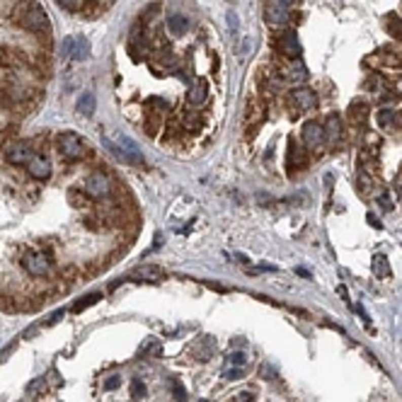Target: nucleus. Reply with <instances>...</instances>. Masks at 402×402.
Returning <instances> with one entry per match:
<instances>
[{
  "mask_svg": "<svg viewBox=\"0 0 402 402\" xmlns=\"http://www.w3.org/2000/svg\"><path fill=\"white\" fill-rule=\"evenodd\" d=\"M20 264L24 274L32 276V279H49L54 274V254L42 250V247H27Z\"/></svg>",
  "mask_w": 402,
  "mask_h": 402,
  "instance_id": "nucleus-1",
  "label": "nucleus"
},
{
  "mask_svg": "<svg viewBox=\"0 0 402 402\" xmlns=\"http://www.w3.org/2000/svg\"><path fill=\"white\" fill-rule=\"evenodd\" d=\"M56 148L58 153L68 158V160H83L90 148H87V141L83 136H78L76 131H63V133H58L56 136Z\"/></svg>",
  "mask_w": 402,
  "mask_h": 402,
  "instance_id": "nucleus-2",
  "label": "nucleus"
},
{
  "mask_svg": "<svg viewBox=\"0 0 402 402\" xmlns=\"http://www.w3.org/2000/svg\"><path fill=\"white\" fill-rule=\"evenodd\" d=\"M15 17L20 20V24L24 29H29V32H34V34H49V29H51V22H49L46 12H44L39 5L20 8Z\"/></svg>",
  "mask_w": 402,
  "mask_h": 402,
  "instance_id": "nucleus-3",
  "label": "nucleus"
},
{
  "mask_svg": "<svg viewBox=\"0 0 402 402\" xmlns=\"http://www.w3.org/2000/svg\"><path fill=\"white\" fill-rule=\"evenodd\" d=\"M104 145H107L109 151L114 153V155H117L119 160H124V163L143 165V153H141V148H138V143L133 141V138H129V136H117V143L104 141Z\"/></svg>",
  "mask_w": 402,
  "mask_h": 402,
  "instance_id": "nucleus-4",
  "label": "nucleus"
},
{
  "mask_svg": "<svg viewBox=\"0 0 402 402\" xmlns=\"http://www.w3.org/2000/svg\"><path fill=\"white\" fill-rule=\"evenodd\" d=\"M87 196L92 199H107L112 194V179L104 172H92L85 177V185H83Z\"/></svg>",
  "mask_w": 402,
  "mask_h": 402,
  "instance_id": "nucleus-5",
  "label": "nucleus"
},
{
  "mask_svg": "<svg viewBox=\"0 0 402 402\" xmlns=\"http://www.w3.org/2000/svg\"><path fill=\"white\" fill-rule=\"evenodd\" d=\"M303 143H305V148H313V151L325 145V129H322L320 121L313 119L303 124Z\"/></svg>",
  "mask_w": 402,
  "mask_h": 402,
  "instance_id": "nucleus-6",
  "label": "nucleus"
},
{
  "mask_svg": "<svg viewBox=\"0 0 402 402\" xmlns=\"http://www.w3.org/2000/svg\"><path fill=\"white\" fill-rule=\"evenodd\" d=\"M36 155H39V153L34 151L29 143H12L10 148H8V153H5L8 163H12V165H29Z\"/></svg>",
  "mask_w": 402,
  "mask_h": 402,
  "instance_id": "nucleus-7",
  "label": "nucleus"
},
{
  "mask_svg": "<svg viewBox=\"0 0 402 402\" xmlns=\"http://www.w3.org/2000/svg\"><path fill=\"white\" fill-rule=\"evenodd\" d=\"M322 129H325V145L335 148V145L342 143V138H344V124L339 119V114H330L325 119V124H322Z\"/></svg>",
  "mask_w": 402,
  "mask_h": 402,
  "instance_id": "nucleus-8",
  "label": "nucleus"
},
{
  "mask_svg": "<svg viewBox=\"0 0 402 402\" xmlns=\"http://www.w3.org/2000/svg\"><path fill=\"white\" fill-rule=\"evenodd\" d=\"M279 51H281L286 58H298L301 56V39L294 29H286V32L279 34Z\"/></svg>",
  "mask_w": 402,
  "mask_h": 402,
  "instance_id": "nucleus-9",
  "label": "nucleus"
},
{
  "mask_svg": "<svg viewBox=\"0 0 402 402\" xmlns=\"http://www.w3.org/2000/svg\"><path fill=\"white\" fill-rule=\"evenodd\" d=\"M160 279H165V272L155 264H143V267H136L133 272L129 274V281H148V283H158Z\"/></svg>",
  "mask_w": 402,
  "mask_h": 402,
  "instance_id": "nucleus-10",
  "label": "nucleus"
},
{
  "mask_svg": "<svg viewBox=\"0 0 402 402\" xmlns=\"http://www.w3.org/2000/svg\"><path fill=\"white\" fill-rule=\"evenodd\" d=\"M291 104H294L298 112H305V109H313L317 104V95L310 90V87H296L291 92Z\"/></svg>",
  "mask_w": 402,
  "mask_h": 402,
  "instance_id": "nucleus-11",
  "label": "nucleus"
},
{
  "mask_svg": "<svg viewBox=\"0 0 402 402\" xmlns=\"http://www.w3.org/2000/svg\"><path fill=\"white\" fill-rule=\"evenodd\" d=\"M264 17H267V22L272 27H283L288 22V12H286V8H283L281 3L279 5L276 3H264Z\"/></svg>",
  "mask_w": 402,
  "mask_h": 402,
  "instance_id": "nucleus-12",
  "label": "nucleus"
},
{
  "mask_svg": "<svg viewBox=\"0 0 402 402\" xmlns=\"http://www.w3.org/2000/svg\"><path fill=\"white\" fill-rule=\"evenodd\" d=\"M27 172H29V177H34V179H49V174H51L49 158H46V155H36L32 163L27 165Z\"/></svg>",
  "mask_w": 402,
  "mask_h": 402,
  "instance_id": "nucleus-13",
  "label": "nucleus"
},
{
  "mask_svg": "<svg viewBox=\"0 0 402 402\" xmlns=\"http://www.w3.org/2000/svg\"><path fill=\"white\" fill-rule=\"evenodd\" d=\"M208 95V87L204 80H196V83H192L189 85V90H187V102H189V107L196 109L204 104V99H206Z\"/></svg>",
  "mask_w": 402,
  "mask_h": 402,
  "instance_id": "nucleus-14",
  "label": "nucleus"
},
{
  "mask_svg": "<svg viewBox=\"0 0 402 402\" xmlns=\"http://www.w3.org/2000/svg\"><path fill=\"white\" fill-rule=\"evenodd\" d=\"M349 121L354 124V126H363L366 121H369V114H371V107L366 102H351L349 104Z\"/></svg>",
  "mask_w": 402,
  "mask_h": 402,
  "instance_id": "nucleus-15",
  "label": "nucleus"
},
{
  "mask_svg": "<svg viewBox=\"0 0 402 402\" xmlns=\"http://www.w3.org/2000/svg\"><path fill=\"white\" fill-rule=\"evenodd\" d=\"M167 29H170V34H174V36H182V34H187V29H189V20H187L185 15H179V12H172V15L167 17Z\"/></svg>",
  "mask_w": 402,
  "mask_h": 402,
  "instance_id": "nucleus-16",
  "label": "nucleus"
},
{
  "mask_svg": "<svg viewBox=\"0 0 402 402\" xmlns=\"http://www.w3.org/2000/svg\"><path fill=\"white\" fill-rule=\"evenodd\" d=\"M383 22H385V32L390 34L392 39H397V42H400V39H402V17H400V15L388 12V15L383 17Z\"/></svg>",
  "mask_w": 402,
  "mask_h": 402,
  "instance_id": "nucleus-17",
  "label": "nucleus"
},
{
  "mask_svg": "<svg viewBox=\"0 0 402 402\" xmlns=\"http://www.w3.org/2000/svg\"><path fill=\"white\" fill-rule=\"evenodd\" d=\"M283 78L291 80V83H305V80H308V70H305L303 63H291V65H286Z\"/></svg>",
  "mask_w": 402,
  "mask_h": 402,
  "instance_id": "nucleus-18",
  "label": "nucleus"
},
{
  "mask_svg": "<svg viewBox=\"0 0 402 402\" xmlns=\"http://www.w3.org/2000/svg\"><path fill=\"white\" fill-rule=\"evenodd\" d=\"M373 274L378 279H388L390 276V264H388V257L385 254H376L373 257Z\"/></svg>",
  "mask_w": 402,
  "mask_h": 402,
  "instance_id": "nucleus-19",
  "label": "nucleus"
},
{
  "mask_svg": "<svg viewBox=\"0 0 402 402\" xmlns=\"http://www.w3.org/2000/svg\"><path fill=\"white\" fill-rule=\"evenodd\" d=\"M182 126L189 129V131H196V129H201V126H204V119H201V114H199V112L192 109V112H185V114H182Z\"/></svg>",
  "mask_w": 402,
  "mask_h": 402,
  "instance_id": "nucleus-20",
  "label": "nucleus"
},
{
  "mask_svg": "<svg viewBox=\"0 0 402 402\" xmlns=\"http://www.w3.org/2000/svg\"><path fill=\"white\" fill-rule=\"evenodd\" d=\"M78 112L85 114V117H92V112H95V95L92 92H85L83 97L78 99Z\"/></svg>",
  "mask_w": 402,
  "mask_h": 402,
  "instance_id": "nucleus-21",
  "label": "nucleus"
},
{
  "mask_svg": "<svg viewBox=\"0 0 402 402\" xmlns=\"http://www.w3.org/2000/svg\"><path fill=\"white\" fill-rule=\"evenodd\" d=\"M99 298H102V294H90V296H85V298H80L78 303H73V313H83L85 308H90V305H95V303H99Z\"/></svg>",
  "mask_w": 402,
  "mask_h": 402,
  "instance_id": "nucleus-22",
  "label": "nucleus"
},
{
  "mask_svg": "<svg viewBox=\"0 0 402 402\" xmlns=\"http://www.w3.org/2000/svg\"><path fill=\"white\" fill-rule=\"evenodd\" d=\"M395 121H397V114H395L392 109H381V112H378V126H381V129H390Z\"/></svg>",
  "mask_w": 402,
  "mask_h": 402,
  "instance_id": "nucleus-23",
  "label": "nucleus"
},
{
  "mask_svg": "<svg viewBox=\"0 0 402 402\" xmlns=\"http://www.w3.org/2000/svg\"><path fill=\"white\" fill-rule=\"evenodd\" d=\"M245 363H247V356H245L242 351H233L228 359H226V366H228V369H245Z\"/></svg>",
  "mask_w": 402,
  "mask_h": 402,
  "instance_id": "nucleus-24",
  "label": "nucleus"
},
{
  "mask_svg": "<svg viewBox=\"0 0 402 402\" xmlns=\"http://www.w3.org/2000/svg\"><path fill=\"white\" fill-rule=\"evenodd\" d=\"M87 54H90V44H87V39H76V46H73V58H76V61H83Z\"/></svg>",
  "mask_w": 402,
  "mask_h": 402,
  "instance_id": "nucleus-25",
  "label": "nucleus"
},
{
  "mask_svg": "<svg viewBox=\"0 0 402 402\" xmlns=\"http://www.w3.org/2000/svg\"><path fill=\"white\" fill-rule=\"evenodd\" d=\"M141 354L143 356H155V359H158V356H163V344H160V342H151V344H145V347L141 349Z\"/></svg>",
  "mask_w": 402,
  "mask_h": 402,
  "instance_id": "nucleus-26",
  "label": "nucleus"
},
{
  "mask_svg": "<svg viewBox=\"0 0 402 402\" xmlns=\"http://www.w3.org/2000/svg\"><path fill=\"white\" fill-rule=\"evenodd\" d=\"M131 395H133L136 400L145 395V385H143V381H138V378H133V381H131Z\"/></svg>",
  "mask_w": 402,
  "mask_h": 402,
  "instance_id": "nucleus-27",
  "label": "nucleus"
},
{
  "mask_svg": "<svg viewBox=\"0 0 402 402\" xmlns=\"http://www.w3.org/2000/svg\"><path fill=\"white\" fill-rule=\"evenodd\" d=\"M73 46H76V36H68L63 42V58H73Z\"/></svg>",
  "mask_w": 402,
  "mask_h": 402,
  "instance_id": "nucleus-28",
  "label": "nucleus"
},
{
  "mask_svg": "<svg viewBox=\"0 0 402 402\" xmlns=\"http://www.w3.org/2000/svg\"><path fill=\"white\" fill-rule=\"evenodd\" d=\"M172 390H174V397L179 402H187V390L179 385V381H172Z\"/></svg>",
  "mask_w": 402,
  "mask_h": 402,
  "instance_id": "nucleus-29",
  "label": "nucleus"
},
{
  "mask_svg": "<svg viewBox=\"0 0 402 402\" xmlns=\"http://www.w3.org/2000/svg\"><path fill=\"white\" fill-rule=\"evenodd\" d=\"M56 3L68 8V10H80V8H83V0H56Z\"/></svg>",
  "mask_w": 402,
  "mask_h": 402,
  "instance_id": "nucleus-30",
  "label": "nucleus"
},
{
  "mask_svg": "<svg viewBox=\"0 0 402 402\" xmlns=\"http://www.w3.org/2000/svg\"><path fill=\"white\" fill-rule=\"evenodd\" d=\"M230 402H254V395H252V392H235V395H233V400Z\"/></svg>",
  "mask_w": 402,
  "mask_h": 402,
  "instance_id": "nucleus-31",
  "label": "nucleus"
},
{
  "mask_svg": "<svg viewBox=\"0 0 402 402\" xmlns=\"http://www.w3.org/2000/svg\"><path fill=\"white\" fill-rule=\"evenodd\" d=\"M378 204H381V208H383V211H390V208H392L390 194H388V192H383V194L378 196Z\"/></svg>",
  "mask_w": 402,
  "mask_h": 402,
  "instance_id": "nucleus-32",
  "label": "nucleus"
},
{
  "mask_svg": "<svg viewBox=\"0 0 402 402\" xmlns=\"http://www.w3.org/2000/svg\"><path fill=\"white\" fill-rule=\"evenodd\" d=\"M119 385H121V378H119V376H112V378L104 381V390H117Z\"/></svg>",
  "mask_w": 402,
  "mask_h": 402,
  "instance_id": "nucleus-33",
  "label": "nucleus"
},
{
  "mask_svg": "<svg viewBox=\"0 0 402 402\" xmlns=\"http://www.w3.org/2000/svg\"><path fill=\"white\" fill-rule=\"evenodd\" d=\"M260 371H262V373H264L262 378H267V381H272L274 376H276V371H274L272 366H269V363H262V366H260Z\"/></svg>",
  "mask_w": 402,
  "mask_h": 402,
  "instance_id": "nucleus-34",
  "label": "nucleus"
},
{
  "mask_svg": "<svg viewBox=\"0 0 402 402\" xmlns=\"http://www.w3.org/2000/svg\"><path fill=\"white\" fill-rule=\"evenodd\" d=\"M228 381H235V378H242V369H228L226 373H223Z\"/></svg>",
  "mask_w": 402,
  "mask_h": 402,
  "instance_id": "nucleus-35",
  "label": "nucleus"
},
{
  "mask_svg": "<svg viewBox=\"0 0 402 402\" xmlns=\"http://www.w3.org/2000/svg\"><path fill=\"white\" fill-rule=\"evenodd\" d=\"M42 388H46V378H39V381L29 383V392H36V390H42Z\"/></svg>",
  "mask_w": 402,
  "mask_h": 402,
  "instance_id": "nucleus-36",
  "label": "nucleus"
},
{
  "mask_svg": "<svg viewBox=\"0 0 402 402\" xmlns=\"http://www.w3.org/2000/svg\"><path fill=\"white\" fill-rule=\"evenodd\" d=\"M206 286H208V288H213V291H218V294H226V288H223V286H218V283L206 281Z\"/></svg>",
  "mask_w": 402,
  "mask_h": 402,
  "instance_id": "nucleus-37",
  "label": "nucleus"
},
{
  "mask_svg": "<svg viewBox=\"0 0 402 402\" xmlns=\"http://www.w3.org/2000/svg\"><path fill=\"white\" fill-rule=\"evenodd\" d=\"M337 291H339V296H342V298H344V301L349 303V294H347V288H344V286H339Z\"/></svg>",
  "mask_w": 402,
  "mask_h": 402,
  "instance_id": "nucleus-38",
  "label": "nucleus"
},
{
  "mask_svg": "<svg viewBox=\"0 0 402 402\" xmlns=\"http://www.w3.org/2000/svg\"><path fill=\"white\" fill-rule=\"evenodd\" d=\"M296 274H301V276H310V272L303 269V267H296Z\"/></svg>",
  "mask_w": 402,
  "mask_h": 402,
  "instance_id": "nucleus-39",
  "label": "nucleus"
},
{
  "mask_svg": "<svg viewBox=\"0 0 402 402\" xmlns=\"http://www.w3.org/2000/svg\"><path fill=\"white\" fill-rule=\"evenodd\" d=\"M279 3H281L283 8H286V5H294V3H298V0H279Z\"/></svg>",
  "mask_w": 402,
  "mask_h": 402,
  "instance_id": "nucleus-40",
  "label": "nucleus"
},
{
  "mask_svg": "<svg viewBox=\"0 0 402 402\" xmlns=\"http://www.w3.org/2000/svg\"><path fill=\"white\" fill-rule=\"evenodd\" d=\"M199 402H208V400H199Z\"/></svg>",
  "mask_w": 402,
  "mask_h": 402,
  "instance_id": "nucleus-41",
  "label": "nucleus"
}]
</instances>
